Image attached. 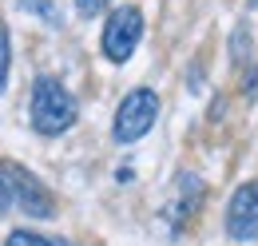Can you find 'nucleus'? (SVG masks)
<instances>
[{"instance_id":"f257e3e1","label":"nucleus","mask_w":258,"mask_h":246,"mask_svg":"<svg viewBox=\"0 0 258 246\" xmlns=\"http://www.w3.org/2000/svg\"><path fill=\"white\" fill-rule=\"evenodd\" d=\"M76 123V99L64 92V84L56 80H36L32 88V127L40 135H64Z\"/></svg>"},{"instance_id":"f03ea898","label":"nucleus","mask_w":258,"mask_h":246,"mask_svg":"<svg viewBox=\"0 0 258 246\" xmlns=\"http://www.w3.org/2000/svg\"><path fill=\"white\" fill-rule=\"evenodd\" d=\"M0 175H4L8 195L16 199V211H24V215H32V218H52L56 215V199L48 195V187L40 183L32 171H24V167H16V163H0Z\"/></svg>"},{"instance_id":"7ed1b4c3","label":"nucleus","mask_w":258,"mask_h":246,"mask_svg":"<svg viewBox=\"0 0 258 246\" xmlns=\"http://www.w3.org/2000/svg\"><path fill=\"white\" fill-rule=\"evenodd\" d=\"M155 115H159V95L151 92V88H135V92L119 103L111 131H115L119 143H135V139H143V135L155 127Z\"/></svg>"},{"instance_id":"20e7f679","label":"nucleus","mask_w":258,"mask_h":246,"mask_svg":"<svg viewBox=\"0 0 258 246\" xmlns=\"http://www.w3.org/2000/svg\"><path fill=\"white\" fill-rule=\"evenodd\" d=\"M139 40H143V12L135 4L115 8L111 20L103 24V56L111 64H127Z\"/></svg>"},{"instance_id":"39448f33","label":"nucleus","mask_w":258,"mask_h":246,"mask_svg":"<svg viewBox=\"0 0 258 246\" xmlns=\"http://www.w3.org/2000/svg\"><path fill=\"white\" fill-rule=\"evenodd\" d=\"M226 230H230V238H238V242H258V183H242L230 195Z\"/></svg>"},{"instance_id":"423d86ee","label":"nucleus","mask_w":258,"mask_h":246,"mask_svg":"<svg viewBox=\"0 0 258 246\" xmlns=\"http://www.w3.org/2000/svg\"><path fill=\"white\" fill-rule=\"evenodd\" d=\"M16 4L40 20H48V24H60V0H16Z\"/></svg>"},{"instance_id":"0eeeda50","label":"nucleus","mask_w":258,"mask_h":246,"mask_svg":"<svg viewBox=\"0 0 258 246\" xmlns=\"http://www.w3.org/2000/svg\"><path fill=\"white\" fill-rule=\"evenodd\" d=\"M4 246H68L64 238H44V234H32V230H12Z\"/></svg>"},{"instance_id":"6e6552de","label":"nucleus","mask_w":258,"mask_h":246,"mask_svg":"<svg viewBox=\"0 0 258 246\" xmlns=\"http://www.w3.org/2000/svg\"><path fill=\"white\" fill-rule=\"evenodd\" d=\"M8 68H12V44H8V28L0 24V92L8 84Z\"/></svg>"},{"instance_id":"1a4fd4ad","label":"nucleus","mask_w":258,"mask_h":246,"mask_svg":"<svg viewBox=\"0 0 258 246\" xmlns=\"http://www.w3.org/2000/svg\"><path fill=\"white\" fill-rule=\"evenodd\" d=\"M107 4H111V0H76V12H80V16H99Z\"/></svg>"},{"instance_id":"9d476101","label":"nucleus","mask_w":258,"mask_h":246,"mask_svg":"<svg viewBox=\"0 0 258 246\" xmlns=\"http://www.w3.org/2000/svg\"><path fill=\"white\" fill-rule=\"evenodd\" d=\"M8 211V187H4V179H0V215Z\"/></svg>"},{"instance_id":"9b49d317","label":"nucleus","mask_w":258,"mask_h":246,"mask_svg":"<svg viewBox=\"0 0 258 246\" xmlns=\"http://www.w3.org/2000/svg\"><path fill=\"white\" fill-rule=\"evenodd\" d=\"M254 4H258V0H254Z\"/></svg>"}]
</instances>
